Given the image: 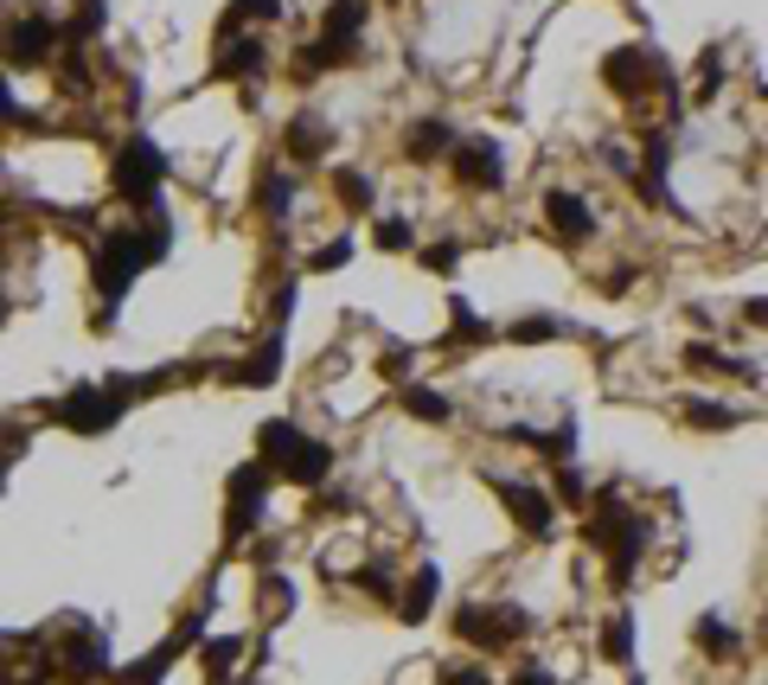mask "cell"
Instances as JSON below:
<instances>
[{
	"mask_svg": "<svg viewBox=\"0 0 768 685\" xmlns=\"http://www.w3.org/2000/svg\"><path fill=\"white\" fill-rule=\"evenodd\" d=\"M263 449H269V468H276L282 481H302V487H314L321 474H327V461H333L321 442L295 436L288 423H263Z\"/></svg>",
	"mask_w": 768,
	"mask_h": 685,
	"instance_id": "6da1fadb",
	"label": "cell"
},
{
	"mask_svg": "<svg viewBox=\"0 0 768 685\" xmlns=\"http://www.w3.org/2000/svg\"><path fill=\"white\" fill-rule=\"evenodd\" d=\"M455 628H461L467 640H481V647H506V640H519L525 628H532V622H525L519 609H481V603H474V609H461V615H455Z\"/></svg>",
	"mask_w": 768,
	"mask_h": 685,
	"instance_id": "7a4b0ae2",
	"label": "cell"
},
{
	"mask_svg": "<svg viewBox=\"0 0 768 685\" xmlns=\"http://www.w3.org/2000/svg\"><path fill=\"white\" fill-rule=\"evenodd\" d=\"M160 174H167V160H160L154 141H128L122 160H116V179H122V193H135V199H154Z\"/></svg>",
	"mask_w": 768,
	"mask_h": 685,
	"instance_id": "3957f363",
	"label": "cell"
},
{
	"mask_svg": "<svg viewBox=\"0 0 768 685\" xmlns=\"http://www.w3.org/2000/svg\"><path fill=\"white\" fill-rule=\"evenodd\" d=\"M263 493H269V474H263V468H237V474H230V538L256 526Z\"/></svg>",
	"mask_w": 768,
	"mask_h": 685,
	"instance_id": "277c9868",
	"label": "cell"
},
{
	"mask_svg": "<svg viewBox=\"0 0 768 685\" xmlns=\"http://www.w3.org/2000/svg\"><path fill=\"white\" fill-rule=\"evenodd\" d=\"M116 404H122L116 391H71V398H65V423L83 430V436H97V430L116 423Z\"/></svg>",
	"mask_w": 768,
	"mask_h": 685,
	"instance_id": "5b68a950",
	"label": "cell"
},
{
	"mask_svg": "<svg viewBox=\"0 0 768 685\" xmlns=\"http://www.w3.org/2000/svg\"><path fill=\"white\" fill-rule=\"evenodd\" d=\"M500 487V500L512 507V519L525 526V532H551V500L544 493H532V487H512V481H493Z\"/></svg>",
	"mask_w": 768,
	"mask_h": 685,
	"instance_id": "8992f818",
	"label": "cell"
},
{
	"mask_svg": "<svg viewBox=\"0 0 768 685\" xmlns=\"http://www.w3.org/2000/svg\"><path fill=\"white\" fill-rule=\"evenodd\" d=\"M544 218H551V231H558L563 244H583L589 237V205L570 199V193H551V199H544Z\"/></svg>",
	"mask_w": 768,
	"mask_h": 685,
	"instance_id": "52a82bcc",
	"label": "cell"
},
{
	"mask_svg": "<svg viewBox=\"0 0 768 685\" xmlns=\"http://www.w3.org/2000/svg\"><path fill=\"white\" fill-rule=\"evenodd\" d=\"M327 141H333V128L321 123V116H295V123H288V154H295V160H321Z\"/></svg>",
	"mask_w": 768,
	"mask_h": 685,
	"instance_id": "ba28073f",
	"label": "cell"
},
{
	"mask_svg": "<svg viewBox=\"0 0 768 685\" xmlns=\"http://www.w3.org/2000/svg\"><path fill=\"white\" fill-rule=\"evenodd\" d=\"M358 26H365V0H339V7H327V46H339L346 58H353Z\"/></svg>",
	"mask_w": 768,
	"mask_h": 685,
	"instance_id": "9c48e42d",
	"label": "cell"
},
{
	"mask_svg": "<svg viewBox=\"0 0 768 685\" xmlns=\"http://www.w3.org/2000/svg\"><path fill=\"white\" fill-rule=\"evenodd\" d=\"M51 39H58V32H51V20H39V13H32L26 26H13V39H7V46H13V58H20V65H39V58L51 51Z\"/></svg>",
	"mask_w": 768,
	"mask_h": 685,
	"instance_id": "30bf717a",
	"label": "cell"
},
{
	"mask_svg": "<svg viewBox=\"0 0 768 685\" xmlns=\"http://www.w3.org/2000/svg\"><path fill=\"white\" fill-rule=\"evenodd\" d=\"M455 174L467 179V186H500V160H493L486 141H467V148L455 154Z\"/></svg>",
	"mask_w": 768,
	"mask_h": 685,
	"instance_id": "8fae6325",
	"label": "cell"
},
{
	"mask_svg": "<svg viewBox=\"0 0 768 685\" xmlns=\"http://www.w3.org/2000/svg\"><path fill=\"white\" fill-rule=\"evenodd\" d=\"M442 148H449V123H435V116H423V123L404 135V154H410V160H435Z\"/></svg>",
	"mask_w": 768,
	"mask_h": 685,
	"instance_id": "7c38bea8",
	"label": "cell"
},
{
	"mask_svg": "<svg viewBox=\"0 0 768 685\" xmlns=\"http://www.w3.org/2000/svg\"><path fill=\"white\" fill-rule=\"evenodd\" d=\"M218 71H263V39H225V51H218Z\"/></svg>",
	"mask_w": 768,
	"mask_h": 685,
	"instance_id": "4fadbf2b",
	"label": "cell"
},
{
	"mask_svg": "<svg viewBox=\"0 0 768 685\" xmlns=\"http://www.w3.org/2000/svg\"><path fill=\"white\" fill-rule=\"evenodd\" d=\"M686 423H698V430H730V423H737V410H730V404H711V398H691V404H686Z\"/></svg>",
	"mask_w": 768,
	"mask_h": 685,
	"instance_id": "5bb4252c",
	"label": "cell"
},
{
	"mask_svg": "<svg viewBox=\"0 0 768 685\" xmlns=\"http://www.w3.org/2000/svg\"><path fill=\"white\" fill-rule=\"evenodd\" d=\"M435 584H442V577H435V564H423V570H416V584H410V596H404V622H423Z\"/></svg>",
	"mask_w": 768,
	"mask_h": 685,
	"instance_id": "9a60e30c",
	"label": "cell"
},
{
	"mask_svg": "<svg viewBox=\"0 0 768 685\" xmlns=\"http://www.w3.org/2000/svg\"><path fill=\"white\" fill-rule=\"evenodd\" d=\"M404 404L416 423H449V398L442 391H404Z\"/></svg>",
	"mask_w": 768,
	"mask_h": 685,
	"instance_id": "2e32d148",
	"label": "cell"
},
{
	"mask_svg": "<svg viewBox=\"0 0 768 685\" xmlns=\"http://www.w3.org/2000/svg\"><path fill=\"white\" fill-rule=\"evenodd\" d=\"M609 660H628V647H634V628H628V615H614V628H609Z\"/></svg>",
	"mask_w": 768,
	"mask_h": 685,
	"instance_id": "e0dca14e",
	"label": "cell"
},
{
	"mask_svg": "<svg viewBox=\"0 0 768 685\" xmlns=\"http://www.w3.org/2000/svg\"><path fill=\"white\" fill-rule=\"evenodd\" d=\"M698 640H705L711 654H730V647H737V635H730L723 622H698Z\"/></svg>",
	"mask_w": 768,
	"mask_h": 685,
	"instance_id": "ac0fdd59",
	"label": "cell"
},
{
	"mask_svg": "<svg viewBox=\"0 0 768 685\" xmlns=\"http://www.w3.org/2000/svg\"><path fill=\"white\" fill-rule=\"evenodd\" d=\"M339 193L353 199V212H365V205H372V179L365 174H339Z\"/></svg>",
	"mask_w": 768,
	"mask_h": 685,
	"instance_id": "d6986e66",
	"label": "cell"
},
{
	"mask_svg": "<svg viewBox=\"0 0 768 685\" xmlns=\"http://www.w3.org/2000/svg\"><path fill=\"white\" fill-rule=\"evenodd\" d=\"M455 340H486V327L467 314V302H455Z\"/></svg>",
	"mask_w": 768,
	"mask_h": 685,
	"instance_id": "ffe728a7",
	"label": "cell"
},
{
	"mask_svg": "<svg viewBox=\"0 0 768 685\" xmlns=\"http://www.w3.org/2000/svg\"><path fill=\"white\" fill-rule=\"evenodd\" d=\"M378 244H384V251H404V244H410V225H404V218L378 225Z\"/></svg>",
	"mask_w": 768,
	"mask_h": 685,
	"instance_id": "44dd1931",
	"label": "cell"
},
{
	"mask_svg": "<svg viewBox=\"0 0 768 685\" xmlns=\"http://www.w3.org/2000/svg\"><path fill=\"white\" fill-rule=\"evenodd\" d=\"M97 26H102V0H83V13L71 20V32L83 39V32H97Z\"/></svg>",
	"mask_w": 768,
	"mask_h": 685,
	"instance_id": "7402d4cb",
	"label": "cell"
},
{
	"mask_svg": "<svg viewBox=\"0 0 768 685\" xmlns=\"http://www.w3.org/2000/svg\"><path fill=\"white\" fill-rule=\"evenodd\" d=\"M237 13H250V20H276L282 0H237ZM237 13H230V20H237Z\"/></svg>",
	"mask_w": 768,
	"mask_h": 685,
	"instance_id": "603a6c76",
	"label": "cell"
},
{
	"mask_svg": "<svg viewBox=\"0 0 768 685\" xmlns=\"http://www.w3.org/2000/svg\"><path fill=\"white\" fill-rule=\"evenodd\" d=\"M551 333H558V321H519L512 340H551Z\"/></svg>",
	"mask_w": 768,
	"mask_h": 685,
	"instance_id": "cb8c5ba5",
	"label": "cell"
},
{
	"mask_svg": "<svg viewBox=\"0 0 768 685\" xmlns=\"http://www.w3.org/2000/svg\"><path fill=\"white\" fill-rule=\"evenodd\" d=\"M442 685H493V679H486V673H467V666H449V673H442Z\"/></svg>",
	"mask_w": 768,
	"mask_h": 685,
	"instance_id": "d4e9b609",
	"label": "cell"
},
{
	"mask_svg": "<svg viewBox=\"0 0 768 685\" xmlns=\"http://www.w3.org/2000/svg\"><path fill=\"white\" fill-rule=\"evenodd\" d=\"M314 263H321V270H339V263H346V244H327V251L314 256Z\"/></svg>",
	"mask_w": 768,
	"mask_h": 685,
	"instance_id": "484cf974",
	"label": "cell"
},
{
	"mask_svg": "<svg viewBox=\"0 0 768 685\" xmlns=\"http://www.w3.org/2000/svg\"><path fill=\"white\" fill-rule=\"evenodd\" d=\"M742 314H749V321H762V327H768V302H749V307H742Z\"/></svg>",
	"mask_w": 768,
	"mask_h": 685,
	"instance_id": "4316f807",
	"label": "cell"
},
{
	"mask_svg": "<svg viewBox=\"0 0 768 685\" xmlns=\"http://www.w3.org/2000/svg\"><path fill=\"white\" fill-rule=\"evenodd\" d=\"M519 685H551V679H544V673H525V679H519Z\"/></svg>",
	"mask_w": 768,
	"mask_h": 685,
	"instance_id": "83f0119b",
	"label": "cell"
}]
</instances>
